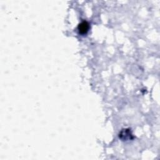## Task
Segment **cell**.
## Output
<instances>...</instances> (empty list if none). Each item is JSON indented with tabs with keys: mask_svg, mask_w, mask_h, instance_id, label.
Instances as JSON below:
<instances>
[{
	"mask_svg": "<svg viewBox=\"0 0 160 160\" xmlns=\"http://www.w3.org/2000/svg\"><path fill=\"white\" fill-rule=\"evenodd\" d=\"M119 138L122 141H127V140H131L134 138V136L131 131L130 129L126 128L121 130L119 133Z\"/></svg>",
	"mask_w": 160,
	"mask_h": 160,
	"instance_id": "6da1fadb",
	"label": "cell"
},
{
	"mask_svg": "<svg viewBox=\"0 0 160 160\" xmlns=\"http://www.w3.org/2000/svg\"><path fill=\"white\" fill-rule=\"evenodd\" d=\"M78 29L79 34H85L89 29V24L87 21H82L78 25Z\"/></svg>",
	"mask_w": 160,
	"mask_h": 160,
	"instance_id": "7a4b0ae2",
	"label": "cell"
}]
</instances>
